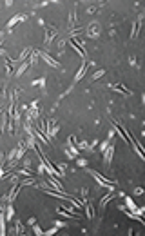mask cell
Instances as JSON below:
<instances>
[{
    "label": "cell",
    "mask_w": 145,
    "mask_h": 236,
    "mask_svg": "<svg viewBox=\"0 0 145 236\" xmlns=\"http://www.w3.org/2000/svg\"><path fill=\"white\" fill-rule=\"evenodd\" d=\"M38 56H40V58H44V60L51 65V67H56V69L60 67V62H58V60H54L51 54L47 53V51H38Z\"/></svg>",
    "instance_id": "2"
},
{
    "label": "cell",
    "mask_w": 145,
    "mask_h": 236,
    "mask_svg": "<svg viewBox=\"0 0 145 236\" xmlns=\"http://www.w3.org/2000/svg\"><path fill=\"white\" fill-rule=\"evenodd\" d=\"M134 194H143V189H142V187H136V189H134Z\"/></svg>",
    "instance_id": "30"
},
{
    "label": "cell",
    "mask_w": 145,
    "mask_h": 236,
    "mask_svg": "<svg viewBox=\"0 0 145 236\" xmlns=\"http://www.w3.org/2000/svg\"><path fill=\"white\" fill-rule=\"evenodd\" d=\"M22 163H24V167H26V169H29V171H31V160H29V158H24Z\"/></svg>",
    "instance_id": "25"
},
{
    "label": "cell",
    "mask_w": 145,
    "mask_h": 236,
    "mask_svg": "<svg viewBox=\"0 0 145 236\" xmlns=\"http://www.w3.org/2000/svg\"><path fill=\"white\" fill-rule=\"evenodd\" d=\"M22 20H26V15H24V13H18V15H15V17H13V18L7 22V27L11 29L15 24H18V22H22Z\"/></svg>",
    "instance_id": "13"
},
{
    "label": "cell",
    "mask_w": 145,
    "mask_h": 236,
    "mask_svg": "<svg viewBox=\"0 0 145 236\" xmlns=\"http://www.w3.org/2000/svg\"><path fill=\"white\" fill-rule=\"evenodd\" d=\"M36 62H38V51H31V62H29V67L36 65Z\"/></svg>",
    "instance_id": "22"
},
{
    "label": "cell",
    "mask_w": 145,
    "mask_h": 236,
    "mask_svg": "<svg viewBox=\"0 0 145 236\" xmlns=\"http://www.w3.org/2000/svg\"><path fill=\"white\" fill-rule=\"evenodd\" d=\"M31 86H45V78H38V80H33L31 82Z\"/></svg>",
    "instance_id": "24"
},
{
    "label": "cell",
    "mask_w": 145,
    "mask_h": 236,
    "mask_svg": "<svg viewBox=\"0 0 145 236\" xmlns=\"http://www.w3.org/2000/svg\"><path fill=\"white\" fill-rule=\"evenodd\" d=\"M113 198H114V193H113V191H111V193H107V194H105V196H104V198L100 200V211H102V213H104V211H105V205L109 204V202H111Z\"/></svg>",
    "instance_id": "11"
},
{
    "label": "cell",
    "mask_w": 145,
    "mask_h": 236,
    "mask_svg": "<svg viewBox=\"0 0 145 236\" xmlns=\"http://www.w3.org/2000/svg\"><path fill=\"white\" fill-rule=\"evenodd\" d=\"M27 69H29V62L26 60V62H22V64L18 65V69L15 71V76H22L24 73H26V71H27Z\"/></svg>",
    "instance_id": "16"
},
{
    "label": "cell",
    "mask_w": 145,
    "mask_h": 236,
    "mask_svg": "<svg viewBox=\"0 0 145 236\" xmlns=\"http://www.w3.org/2000/svg\"><path fill=\"white\" fill-rule=\"evenodd\" d=\"M109 144H111V140H109V138H107V140H104V142L100 144V151L104 153V149H105V147H107V145H109Z\"/></svg>",
    "instance_id": "26"
},
{
    "label": "cell",
    "mask_w": 145,
    "mask_h": 236,
    "mask_svg": "<svg viewBox=\"0 0 145 236\" xmlns=\"http://www.w3.org/2000/svg\"><path fill=\"white\" fill-rule=\"evenodd\" d=\"M56 231H58V227L54 225V227H53V229H49V231H45V233H44V236H51V234H54Z\"/></svg>",
    "instance_id": "27"
},
{
    "label": "cell",
    "mask_w": 145,
    "mask_h": 236,
    "mask_svg": "<svg viewBox=\"0 0 145 236\" xmlns=\"http://www.w3.org/2000/svg\"><path fill=\"white\" fill-rule=\"evenodd\" d=\"M96 27H98L96 24H91V26H89V33H87V35H89L91 38H96V36H98V31H96Z\"/></svg>",
    "instance_id": "20"
},
{
    "label": "cell",
    "mask_w": 145,
    "mask_h": 236,
    "mask_svg": "<svg viewBox=\"0 0 145 236\" xmlns=\"http://www.w3.org/2000/svg\"><path fill=\"white\" fill-rule=\"evenodd\" d=\"M33 233H35L36 236H44V231L40 229V225H36V222L33 224Z\"/></svg>",
    "instance_id": "23"
},
{
    "label": "cell",
    "mask_w": 145,
    "mask_h": 236,
    "mask_svg": "<svg viewBox=\"0 0 145 236\" xmlns=\"http://www.w3.org/2000/svg\"><path fill=\"white\" fill-rule=\"evenodd\" d=\"M13 60H11V58H7V56H6V73H7V75H13Z\"/></svg>",
    "instance_id": "19"
},
{
    "label": "cell",
    "mask_w": 145,
    "mask_h": 236,
    "mask_svg": "<svg viewBox=\"0 0 145 236\" xmlns=\"http://www.w3.org/2000/svg\"><path fill=\"white\" fill-rule=\"evenodd\" d=\"M31 47H27V49H24V51H22L20 53V56H18V58H16V60H13V64L15 65H20L22 62H26V58H27V56H29V54H31Z\"/></svg>",
    "instance_id": "10"
},
{
    "label": "cell",
    "mask_w": 145,
    "mask_h": 236,
    "mask_svg": "<svg viewBox=\"0 0 145 236\" xmlns=\"http://www.w3.org/2000/svg\"><path fill=\"white\" fill-rule=\"evenodd\" d=\"M65 153H67V156H69V158H76V156H78V149L74 147L72 138H69V142H67V149H65Z\"/></svg>",
    "instance_id": "8"
},
{
    "label": "cell",
    "mask_w": 145,
    "mask_h": 236,
    "mask_svg": "<svg viewBox=\"0 0 145 236\" xmlns=\"http://www.w3.org/2000/svg\"><path fill=\"white\" fill-rule=\"evenodd\" d=\"M47 176H49V183H51L53 189H54V191H60V193H62V191H63V185H62V183L58 182L54 176H51V174H47Z\"/></svg>",
    "instance_id": "12"
},
{
    "label": "cell",
    "mask_w": 145,
    "mask_h": 236,
    "mask_svg": "<svg viewBox=\"0 0 145 236\" xmlns=\"http://www.w3.org/2000/svg\"><path fill=\"white\" fill-rule=\"evenodd\" d=\"M7 211H6V222H11L13 220V216H15V211H13V204H7Z\"/></svg>",
    "instance_id": "18"
},
{
    "label": "cell",
    "mask_w": 145,
    "mask_h": 236,
    "mask_svg": "<svg viewBox=\"0 0 145 236\" xmlns=\"http://www.w3.org/2000/svg\"><path fill=\"white\" fill-rule=\"evenodd\" d=\"M11 183H13V185H15V183H18V176H13V178H11Z\"/></svg>",
    "instance_id": "31"
},
{
    "label": "cell",
    "mask_w": 145,
    "mask_h": 236,
    "mask_svg": "<svg viewBox=\"0 0 145 236\" xmlns=\"http://www.w3.org/2000/svg\"><path fill=\"white\" fill-rule=\"evenodd\" d=\"M107 87H111L113 91H118V93H122V95H133L129 89H125V87H124V86H120V84H109Z\"/></svg>",
    "instance_id": "14"
},
{
    "label": "cell",
    "mask_w": 145,
    "mask_h": 236,
    "mask_svg": "<svg viewBox=\"0 0 145 236\" xmlns=\"http://www.w3.org/2000/svg\"><path fill=\"white\" fill-rule=\"evenodd\" d=\"M78 165H80V167H85V165H87V160L80 158V160H78Z\"/></svg>",
    "instance_id": "29"
},
{
    "label": "cell",
    "mask_w": 145,
    "mask_h": 236,
    "mask_svg": "<svg viewBox=\"0 0 145 236\" xmlns=\"http://www.w3.org/2000/svg\"><path fill=\"white\" fill-rule=\"evenodd\" d=\"M142 18H143V17L140 15V17H138V18H136V20L133 22V31H131V36H129L131 40H134L136 36H138V31H140V26H142Z\"/></svg>",
    "instance_id": "7"
},
{
    "label": "cell",
    "mask_w": 145,
    "mask_h": 236,
    "mask_svg": "<svg viewBox=\"0 0 145 236\" xmlns=\"http://www.w3.org/2000/svg\"><path fill=\"white\" fill-rule=\"evenodd\" d=\"M40 24L42 26H44V27H47V26H45V24H44V20H40ZM56 29H54V27H47V31H45V38H44V42L45 44H51L53 42V38H54V35H56Z\"/></svg>",
    "instance_id": "3"
},
{
    "label": "cell",
    "mask_w": 145,
    "mask_h": 236,
    "mask_svg": "<svg viewBox=\"0 0 145 236\" xmlns=\"http://www.w3.org/2000/svg\"><path fill=\"white\" fill-rule=\"evenodd\" d=\"M82 207L85 209V213H87V220H93L94 211H93V207H91V204H89V200H87V196H82Z\"/></svg>",
    "instance_id": "5"
},
{
    "label": "cell",
    "mask_w": 145,
    "mask_h": 236,
    "mask_svg": "<svg viewBox=\"0 0 145 236\" xmlns=\"http://www.w3.org/2000/svg\"><path fill=\"white\" fill-rule=\"evenodd\" d=\"M113 156H114V145L109 144V145L104 149V162H105V165H109V163H111Z\"/></svg>",
    "instance_id": "4"
},
{
    "label": "cell",
    "mask_w": 145,
    "mask_h": 236,
    "mask_svg": "<svg viewBox=\"0 0 145 236\" xmlns=\"http://www.w3.org/2000/svg\"><path fill=\"white\" fill-rule=\"evenodd\" d=\"M26 149H27V147H26V142H24V140H22V142H18V145H16V156H15V163H16V162H20L22 158H24V153H26Z\"/></svg>",
    "instance_id": "6"
},
{
    "label": "cell",
    "mask_w": 145,
    "mask_h": 236,
    "mask_svg": "<svg viewBox=\"0 0 145 236\" xmlns=\"http://www.w3.org/2000/svg\"><path fill=\"white\" fill-rule=\"evenodd\" d=\"M104 75H105L104 69H102V71H96V73L93 75V80H96V78H100V76H104Z\"/></svg>",
    "instance_id": "28"
},
{
    "label": "cell",
    "mask_w": 145,
    "mask_h": 236,
    "mask_svg": "<svg viewBox=\"0 0 145 236\" xmlns=\"http://www.w3.org/2000/svg\"><path fill=\"white\" fill-rule=\"evenodd\" d=\"M15 234H24V225L18 220H15Z\"/></svg>",
    "instance_id": "21"
},
{
    "label": "cell",
    "mask_w": 145,
    "mask_h": 236,
    "mask_svg": "<svg viewBox=\"0 0 145 236\" xmlns=\"http://www.w3.org/2000/svg\"><path fill=\"white\" fill-rule=\"evenodd\" d=\"M6 205H0V236H6V213H4Z\"/></svg>",
    "instance_id": "9"
},
{
    "label": "cell",
    "mask_w": 145,
    "mask_h": 236,
    "mask_svg": "<svg viewBox=\"0 0 145 236\" xmlns=\"http://www.w3.org/2000/svg\"><path fill=\"white\" fill-rule=\"evenodd\" d=\"M125 207H127L131 213H136V209H138V207H136V204H134V200H133L131 196H125Z\"/></svg>",
    "instance_id": "17"
},
{
    "label": "cell",
    "mask_w": 145,
    "mask_h": 236,
    "mask_svg": "<svg viewBox=\"0 0 145 236\" xmlns=\"http://www.w3.org/2000/svg\"><path fill=\"white\" fill-rule=\"evenodd\" d=\"M85 73H87V62H83L82 67L78 69V73H76V76H74V82H80L83 76H85Z\"/></svg>",
    "instance_id": "15"
},
{
    "label": "cell",
    "mask_w": 145,
    "mask_h": 236,
    "mask_svg": "<svg viewBox=\"0 0 145 236\" xmlns=\"http://www.w3.org/2000/svg\"><path fill=\"white\" fill-rule=\"evenodd\" d=\"M87 172H89V174H91V176H93V178H94V180H96L98 183H100V185H104V187H107L109 191H113V189H114V182H111V180H107V178H104V176H102V174H100L98 171H93V169H87Z\"/></svg>",
    "instance_id": "1"
}]
</instances>
